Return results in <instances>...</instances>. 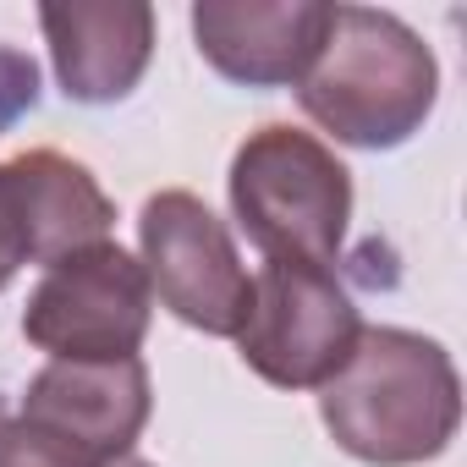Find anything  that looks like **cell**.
Here are the masks:
<instances>
[{"label": "cell", "mask_w": 467, "mask_h": 467, "mask_svg": "<svg viewBox=\"0 0 467 467\" xmlns=\"http://www.w3.org/2000/svg\"><path fill=\"white\" fill-rule=\"evenodd\" d=\"M149 368L143 358H121V363H50L28 379L23 412L28 423L72 440L78 451L99 456V462H121L132 456L143 423H149Z\"/></svg>", "instance_id": "9c48e42d"}, {"label": "cell", "mask_w": 467, "mask_h": 467, "mask_svg": "<svg viewBox=\"0 0 467 467\" xmlns=\"http://www.w3.org/2000/svg\"><path fill=\"white\" fill-rule=\"evenodd\" d=\"M231 214L275 265H336L352 220V171L330 143L297 127H259L231 154Z\"/></svg>", "instance_id": "3957f363"}, {"label": "cell", "mask_w": 467, "mask_h": 467, "mask_svg": "<svg viewBox=\"0 0 467 467\" xmlns=\"http://www.w3.org/2000/svg\"><path fill=\"white\" fill-rule=\"evenodd\" d=\"M440 99V61L396 12L336 6L297 105L347 149H401Z\"/></svg>", "instance_id": "7a4b0ae2"}, {"label": "cell", "mask_w": 467, "mask_h": 467, "mask_svg": "<svg viewBox=\"0 0 467 467\" xmlns=\"http://www.w3.org/2000/svg\"><path fill=\"white\" fill-rule=\"evenodd\" d=\"M17 265H23V254H17V237H12V220H6V203H0V292L12 286Z\"/></svg>", "instance_id": "7c38bea8"}, {"label": "cell", "mask_w": 467, "mask_h": 467, "mask_svg": "<svg viewBox=\"0 0 467 467\" xmlns=\"http://www.w3.org/2000/svg\"><path fill=\"white\" fill-rule=\"evenodd\" d=\"M0 467H110L72 440L28 423V418H0Z\"/></svg>", "instance_id": "8fae6325"}, {"label": "cell", "mask_w": 467, "mask_h": 467, "mask_svg": "<svg viewBox=\"0 0 467 467\" xmlns=\"http://www.w3.org/2000/svg\"><path fill=\"white\" fill-rule=\"evenodd\" d=\"M363 314L325 265H275L254 275V303L237 330L243 363L275 390H325L358 352Z\"/></svg>", "instance_id": "277c9868"}, {"label": "cell", "mask_w": 467, "mask_h": 467, "mask_svg": "<svg viewBox=\"0 0 467 467\" xmlns=\"http://www.w3.org/2000/svg\"><path fill=\"white\" fill-rule=\"evenodd\" d=\"M56 78L78 105L127 99L154 56V6L116 0V6H39Z\"/></svg>", "instance_id": "30bf717a"}, {"label": "cell", "mask_w": 467, "mask_h": 467, "mask_svg": "<svg viewBox=\"0 0 467 467\" xmlns=\"http://www.w3.org/2000/svg\"><path fill=\"white\" fill-rule=\"evenodd\" d=\"M0 418H6V401H0Z\"/></svg>", "instance_id": "4fadbf2b"}, {"label": "cell", "mask_w": 467, "mask_h": 467, "mask_svg": "<svg viewBox=\"0 0 467 467\" xmlns=\"http://www.w3.org/2000/svg\"><path fill=\"white\" fill-rule=\"evenodd\" d=\"M325 0H198L192 39L198 56L243 88H286L303 83L325 34H330Z\"/></svg>", "instance_id": "52a82bcc"}, {"label": "cell", "mask_w": 467, "mask_h": 467, "mask_svg": "<svg viewBox=\"0 0 467 467\" xmlns=\"http://www.w3.org/2000/svg\"><path fill=\"white\" fill-rule=\"evenodd\" d=\"M138 265L149 275V292H160V303L182 325L237 341L254 303V275L237 254V237L198 192L165 187L143 203Z\"/></svg>", "instance_id": "8992f818"}, {"label": "cell", "mask_w": 467, "mask_h": 467, "mask_svg": "<svg viewBox=\"0 0 467 467\" xmlns=\"http://www.w3.org/2000/svg\"><path fill=\"white\" fill-rule=\"evenodd\" d=\"M330 440L368 467H418L456 440L462 379L440 341L396 325H363L347 368L319 390Z\"/></svg>", "instance_id": "6da1fadb"}, {"label": "cell", "mask_w": 467, "mask_h": 467, "mask_svg": "<svg viewBox=\"0 0 467 467\" xmlns=\"http://www.w3.org/2000/svg\"><path fill=\"white\" fill-rule=\"evenodd\" d=\"M149 319L154 292L143 265L116 243H94L45 270V281L28 292L23 336L28 347L50 352V363H121L138 358Z\"/></svg>", "instance_id": "5b68a950"}, {"label": "cell", "mask_w": 467, "mask_h": 467, "mask_svg": "<svg viewBox=\"0 0 467 467\" xmlns=\"http://www.w3.org/2000/svg\"><path fill=\"white\" fill-rule=\"evenodd\" d=\"M0 203L23 265H61L94 243H110L116 203L94 182V171L61 149H28L0 165Z\"/></svg>", "instance_id": "ba28073f"}]
</instances>
